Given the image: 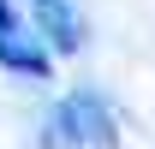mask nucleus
<instances>
[{"label": "nucleus", "instance_id": "f257e3e1", "mask_svg": "<svg viewBox=\"0 0 155 149\" xmlns=\"http://www.w3.org/2000/svg\"><path fill=\"white\" fill-rule=\"evenodd\" d=\"M54 131H66V143H84V149H114V143H119V137H114V113H107V101L90 95V90L66 95V101L54 108Z\"/></svg>", "mask_w": 155, "mask_h": 149}, {"label": "nucleus", "instance_id": "f03ea898", "mask_svg": "<svg viewBox=\"0 0 155 149\" xmlns=\"http://www.w3.org/2000/svg\"><path fill=\"white\" fill-rule=\"evenodd\" d=\"M0 66H6V72H24V78H48V48L24 42L18 24H6V30H0Z\"/></svg>", "mask_w": 155, "mask_h": 149}, {"label": "nucleus", "instance_id": "7ed1b4c3", "mask_svg": "<svg viewBox=\"0 0 155 149\" xmlns=\"http://www.w3.org/2000/svg\"><path fill=\"white\" fill-rule=\"evenodd\" d=\"M6 24H18L12 18V0H0V30H6Z\"/></svg>", "mask_w": 155, "mask_h": 149}, {"label": "nucleus", "instance_id": "20e7f679", "mask_svg": "<svg viewBox=\"0 0 155 149\" xmlns=\"http://www.w3.org/2000/svg\"><path fill=\"white\" fill-rule=\"evenodd\" d=\"M30 6H60V0H30Z\"/></svg>", "mask_w": 155, "mask_h": 149}]
</instances>
